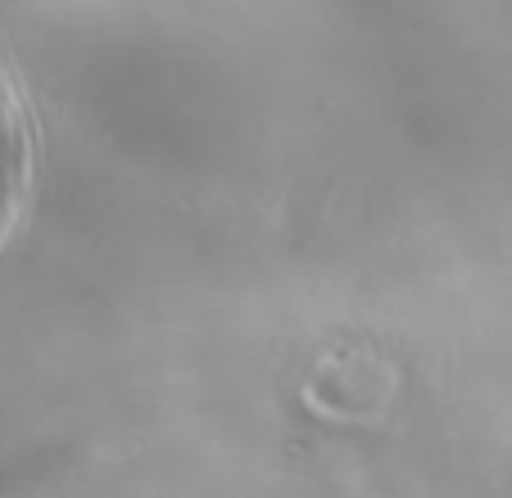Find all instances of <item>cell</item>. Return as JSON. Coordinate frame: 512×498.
I'll return each mask as SVG.
<instances>
[{
  "label": "cell",
  "mask_w": 512,
  "mask_h": 498,
  "mask_svg": "<svg viewBox=\"0 0 512 498\" xmlns=\"http://www.w3.org/2000/svg\"><path fill=\"white\" fill-rule=\"evenodd\" d=\"M28 173H32L28 109H23V96H19V87H14L10 68L0 64V240H5L14 213H19V204H23Z\"/></svg>",
  "instance_id": "6da1fadb"
}]
</instances>
